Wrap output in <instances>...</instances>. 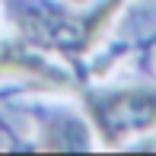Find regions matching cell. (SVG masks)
Listing matches in <instances>:
<instances>
[{"instance_id":"6da1fadb","label":"cell","mask_w":156,"mask_h":156,"mask_svg":"<svg viewBox=\"0 0 156 156\" xmlns=\"http://www.w3.org/2000/svg\"><path fill=\"white\" fill-rule=\"evenodd\" d=\"M93 124L105 144H121L131 134L156 124V93L150 89H121V93H83Z\"/></svg>"},{"instance_id":"7a4b0ae2","label":"cell","mask_w":156,"mask_h":156,"mask_svg":"<svg viewBox=\"0 0 156 156\" xmlns=\"http://www.w3.org/2000/svg\"><path fill=\"white\" fill-rule=\"evenodd\" d=\"M0 73H26V76L45 80V83H51V86H61V89L73 86V80H70L61 67L45 64L41 58L29 54L23 45H16V41H6V45L0 41Z\"/></svg>"}]
</instances>
